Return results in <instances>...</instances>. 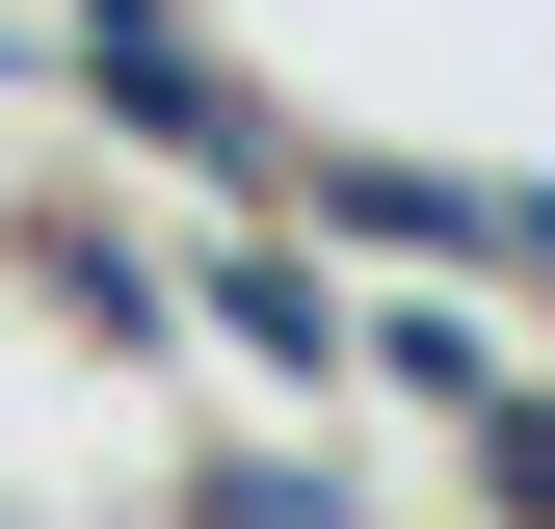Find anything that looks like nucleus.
Instances as JSON below:
<instances>
[{
	"label": "nucleus",
	"instance_id": "nucleus-1",
	"mask_svg": "<svg viewBox=\"0 0 555 529\" xmlns=\"http://www.w3.org/2000/svg\"><path fill=\"white\" fill-rule=\"evenodd\" d=\"M318 212H344V238H397V264H555V185H424V159H318Z\"/></svg>",
	"mask_w": 555,
	"mask_h": 529
},
{
	"label": "nucleus",
	"instance_id": "nucleus-2",
	"mask_svg": "<svg viewBox=\"0 0 555 529\" xmlns=\"http://www.w3.org/2000/svg\"><path fill=\"white\" fill-rule=\"evenodd\" d=\"M212 345L238 371H344V292H318V264H212Z\"/></svg>",
	"mask_w": 555,
	"mask_h": 529
}]
</instances>
